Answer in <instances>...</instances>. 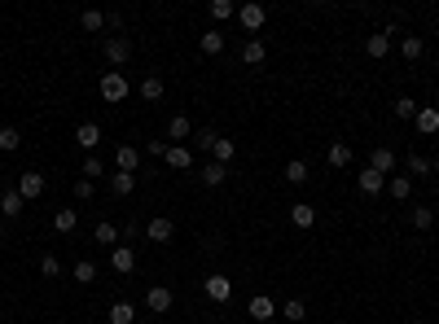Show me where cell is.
<instances>
[{
  "mask_svg": "<svg viewBox=\"0 0 439 324\" xmlns=\"http://www.w3.org/2000/svg\"><path fill=\"white\" fill-rule=\"evenodd\" d=\"M22 202H27V197H22L18 188H5V193H0V210L14 219V215H22Z\"/></svg>",
  "mask_w": 439,
  "mask_h": 324,
  "instance_id": "28",
  "label": "cell"
},
{
  "mask_svg": "<svg viewBox=\"0 0 439 324\" xmlns=\"http://www.w3.org/2000/svg\"><path fill=\"white\" fill-rule=\"evenodd\" d=\"M40 276H49V281H57V276H62V263H57V255H44V259H40Z\"/></svg>",
  "mask_w": 439,
  "mask_h": 324,
  "instance_id": "41",
  "label": "cell"
},
{
  "mask_svg": "<svg viewBox=\"0 0 439 324\" xmlns=\"http://www.w3.org/2000/svg\"><path fill=\"white\" fill-rule=\"evenodd\" d=\"M189 136H194V123H189L185 114H176L172 123H167V140H176V145H185Z\"/></svg>",
  "mask_w": 439,
  "mask_h": 324,
  "instance_id": "21",
  "label": "cell"
},
{
  "mask_svg": "<svg viewBox=\"0 0 439 324\" xmlns=\"http://www.w3.org/2000/svg\"><path fill=\"white\" fill-rule=\"evenodd\" d=\"M409 224L418 228V233H426V228L435 224V210H431V206H413V215H409Z\"/></svg>",
  "mask_w": 439,
  "mask_h": 324,
  "instance_id": "34",
  "label": "cell"
},
{
  "mask_svg": "<svg viewBox=\"0 0 439 324\" xmlns=\"http://www.w3.org/2000/svg\"><path fill=\"white\" fill-rule=\"evenodd\" d=\"M400 53H405V62H418V57L426 53V40L422 35H405V40H400Z\"/></svg>",
  "mask_w": 439,
  "mask_h": 324,
  "instance_id": "25",
  "label": "cell"
},
{
  "mask_svg": "<svg viewBox=\"0 0 439 324\" xmlns=\"http://www.w3.org/2000/svg\"><path fill=\"white\" fill-rule=\"evenodd\" d=\"M22 145V136H18V127H0V149L5 153H14Z\"/></svg>",
  "mask_w": 439,
  "mask_h": 324,
  "instance_id": "40",
  "label": "cell"
},
{
  "mask_svg": "<svg viewBox=\"0 0 439 324\" xmlns=\"http://www.w3.org/2000/svg\"><path fill=\"white\" fill-rule=\"evenodd\" d=\"M198 180H203L207 188H220L224 180H229V166H220V162H207L203 171H198Z\"/></svg>",
  "mask_w": 439,
  "mask_h": 324,
  "instance_id": "22",
  "label": "cell"
},
{
  "mask_svg": "<svg viewBox=\"0 0 439 324\" xmlns=\"http://www.w3.org/2000/svg\"><path fill=\"white\" fill-rule=\"evenodd\" d=\"M110 272L132 276V272H136V250H132V246H114V250H110Z\"/></svg>",
  "mask_w": 439,
  "mask_h": 324,
  "instance_id": "7",
  "label": "cell"
},
{
  "mask_svg": "<svg viewBox=\"0 0 439 324\" xmlns=\"http://www.w3.org/2000/svg\"><path fill=\"white\" fill-rule=\"evenodd\" d=\"M163 92H167V88H163V79H159V75H145V79H141V97H145L150 105H154V101H163Z\"/></svg>",
  "mask_w": 439,
  "mask_h": 324,
  "instance_id": "26",
  "label": "cell"
},
{
  "mask_svg": "<svg viewBox=\"0 0 439 324\" xmlns=\"http://www.w3.org/2000/svg\"><path fill=\"white\" fill-rule=\"evenodd\" d=\"M382 188H387V175H378L374 166H365V171H360V193L365 197H378Z\"/></svg>",
  "mask_w": 439,
  "mask_h": 324,
  "instance_id": "17",
  "label": "cell"
},
{
  "mask_svg": "<svg viewBox=\"0 0 439 324\" xmlns=\"http://www.w3.org/2000/svg\"><path fill=\"white\" fill-rule=\"evenodd\" d=\"M18 193L22 197H44V175L40 171H22L18 175Z\"/></svg>",
  "mask_w": 439,
  "mask_h": 324,
  "instance_id": "15",
  "label": "cell"
},
{
  "mask_svg": "<svg viewBox=\"0 0 439 324\" xmlns=\"http://www.w3.org/2000/svg\"><path fill=\"white\" fill-rule=\"evenodd\" d=\"M110 324H136V307L132 303H110Z\"/></svg>",
  "mask_w": 439,
  "mask_h": 324,
  "instance_id": "30",
  "label": "cell"
},
{
  "mask_svg": "<svg viewBox=\"0 0 439 324\" xmlns=\"http://www.w3.org/2000/svg\"><path fill=\"white\" fill-rule=\"evenodd\" d=\"M409 171L413 175H431V158H426V153H409Z\"/></svg>",
  "mask_w": 439,
  "mask_h": 324,
  "instance_id": "42",
  "label": "cell"
},
{
  "mask_svg": "<svg viewBox=\"0 0 439 324\" xmlns=\"http://www.w3.org/2000/svg\"><path fill=\"white\" fill-rule=\"evenodd\" d=\"M105 175V162L101 158H84V166H79V180H101Z\"/></svg>",
  "mask_w": 439,
  "mask_h": 324,
  "instance_id": "38",
  "label": "cell"
},
{
  "mask_svg": "<svg viewBox=\"0 0 439 324\" xmlns=\"http://www.w3.org/2000/svg\"><path fill=\"white\" fill-rule=\"evenodd\" d=\"M75 281H79V285H92V281H97V263H92V259H79V263H75Z\"/></svg>",
  "mask_w": 439,
  "mask_h": 324,
  "instance_id": "36",
  "label": "cell"
},
{
  "mask_svg": "<svg viewBox=\"0 0 439 324\" xmlns=\"http://www.w3.org/2000/svg\"><path fill=\"white\" fill-rule=\"evenodd\" d=\"M53 228H57V233H75V228H79V210H57Z\"/></svg>",
  "mask_w": 439,
  "mask_h": 324,
  "instance_id": "33",
  "label": "cell"
},
{
  "mask_svg": "<svg viewBox=\"0 0 439 324\" xmlns=\"http://www.w3.org/2000/svg\"><path fill=\"white\" fill-rule=\"evenodd\" d=\"M110 188H114V197H132V188H136V175H127V171H114V175H110Z\"/></svg>",
  "mask_w": 439,
  "mask_h": 324,
  "instance_id": "27",
  "label": "cell"
},
{
  "mask_svg": "<svg viewBox=\"0 0 439 324\" xmlns=\"http://www.w3.org/2000/svg\"><path fill=\"white\" fill-rule=\"evenodd\" d=\"M237 22H242V27L251 31V40H255V35L264 31V22H268V9L255 5V0H251V5H237Z\"/></svg>",
  "mask_w": 439,
  "mask_h": 324,
  "instance_id": "2",
  "label": "cell"
},
{
  "mask_svg": "<svg viewBox=\"0 0 439 324\" xmlns=\"http://www.w3.org/2000/svg\"><path fill=\"white\" fill-rule=\"evenodd\" d=\"M387 193L396 197V202H409L413 197V175H391L387 180Z\"/></svg>",
  "mask_w": 439,
  "mask_h": 324,
  "instance_id": "20",
  "label": "cell"
},
{
  "mask_svg": "<svg viewBox=\"0 0 439 324\" xmlns=\"http://www.w3.org/2000/svg\"><path fill=\"white\" fill-rule=\"evenodd\" d=\"M325 158H329V166H351V145H347V140H334Z\"/></svg>",
  "mask_w": 439,
  "mask_h": 324,
  "instance_id": "29",
  "label": "cell"
},
{
  "mask_svg": "<svg viewBox=\"0 0 439 324\" xmlns=\"http://www.w3.org/2000/svg\"><path fill=\"white\" fill-rule=\"evenodd\" d=\"M145 153H150V158H163V153H167V140H150Z\"/></svg>",
  "mask_w": 439,
  "mask_h": 324,
  "instance_id": "45",
  "label": "cell"
},
{
  "mask_svg": "<svg viewBox=\"0 0 439 324\" xmlns=\"http://www.w3.org/2000/svg\"><path fill=\"white\" fill-rule=\"evenodd\" d=\"M431 171H435V175H439V158H435V162H431Z\"/></svg>",
  "mask_w": 439,
  "mask_h": 324,
  "instance_id": "46",
  "label": "cell"
},
{
  "mask_svg": "<svg viewBox=\"0 0 439 324\" xmlns=\"http://www.w3.org/2000/svg\"><path fill=\"white\" fill-rule=\"evenodd\" d=\"M281 316H286L290 324H303L307 320V303H303V298H290V303L281 307Z\"/></svg>",
  "mask_w": 439,
  "mask_h": 324,
  "instance_id": "32",
  "label": "cell"
},
{
  "mask_svg": "<svg viewBox=\"0 0 439 324\" xmlns=\"http://www.w3.org/2000/svg\"><path fill=\"white\" fill-rule=\"evenodd\" d=\"M242 62H246V66H264V62H268V44L259 40V35L242 44Z\"/></svg>",
  "mask_w": 439,
  "mask_h": 324,
  "instance_id": "13",
  "label": "cell"
},
{
  "mask_svg": "<svg viewBox=\"0 0 439 324\" xmlns=\"http://www.w3.org/2000/svg\"><path fill=\"white\" fill-rule=\"evenodd\" d=\"M97 88H101V101H110V105H119V101H127V92H132V88H127V79L119 75V70H105Z\"/></svg>",
  "mask_w": 439,
  "mask_h": 324,
  "instance_id": "1",
  "label": "cell"
},
{
  "mask_svg": "<svg viewBox=\"0 0 439 324\" xmlns=\"http://www.w3.org/2000/svg\"><path fill=\"white\" fill-rule=\"evenodd\" d=\"M207 14L216 18V22H229V18H237V5H233V0H211Z\"/></svg>",
  "mask_w": 439,
  "mask_h": 324,
  "instance_id": "31",
  "label": "cell"
},
{
  "mask_svg": "<svg viewBox=\"0 0 439 324\" xmlns=\"http://www.w3.org/2000/svg\"><path fill=\"white\" fill-rule=\"evenodd\" d=\"M163 158H167L172 171H194V149H189V145H167Z\"/></svg>",
  "mask_w": 439,
  "mask_h": 324,
  "instance_id": "8",
  "label": "cell"
},
{
  "mask_svg": "<svg viewBox=\"0 0 439 324\" xmlns=\"http://www.w3.org/2000/svg\"><path fill=\"white\" fill-rule=\"evenodd\" d=\"M79 27H84V31H101L105 14H101V9H84V14H79Z\"/></svg>",
  "mask_w": 439,
  "mask_h": 324,
  "instance_id": "37",
  "label": "cell"
},
{
  "mask_svg": "<svg viewBox=\"0 0 439 324\" xmlns=\"http://www.w3.org/2000/svg\"><path fill=\"white\" fill-rule=\"evenodd\" d=\"M413 127H418L422 136H435V131H439V105H422L418 118H413Z\"/></svg>",
  "mask_w": 439,
  "mask_h": 324,
  "instance_id": "11",
  "label": "cell"
},
{
  "mask_svg": "<svg viewBox=\"0 0 439 324\" xmlns=\"http://www.w3.org/2000/svg\"><path fill=\"white\" fill-rule=\"evenodd\" d=\"M114 166H119V171H127V175H136L141 149H136V145H119V149H114Z\"/></svg>",
  "mask_w": 439,
  "mask_h": 324,
  "instance_id": "10",
  "label": "cell"
},
{
  "mask_svg": "<svg viewBox=\"0 0 439 324\" xmlns=\"http://www.w3.org/2000/svg\"><path fill=\"white\" fill-rule=\"evenodd\" d=\"M203 294L211 298V303H229V298H233V281H229V276H224V272H211L207 276V281H203Z\"/></svg>",
  "mask_w": 439,
  "mask_h": 324,
  "instance_id": "3",
  "label": "cell"
},
{
  "mask_svg": "<svg viewBox=\"0 0 439 324\" xmlns=\"http://www.w3.org/2000/svg\"><path fill=\"white\" fill-rule=\"evenodd\" d=\"M286 180H290V184H307V162L303 158H290L286 162Z\"/></svg>",
  "mask_w": 439,
  "mask_h": 324,
  "instance_id": "35",
  "label": "cell"
},
{
  "mask_svg": "<svg viewBox=\"0 0 439 324\" xmlns=\"http://www.w3.org/2000/svg\"><path fill=\"white\" fill-rule=\"evenodd\" d=\"M127 57H132V40L127 35H110L105 40V62L119 70V66H127Z\"/></svg>",
  "mask_w": 439,
  "mask_h": 324,
  "instance_id": "4",
  "label": "cell"
},
{
  "mask_svg": "<svg viewBox=\"0 0 439 324\" xmlns=\"http://www.w3.org/2000/svg\"><path fill=\"white\" fill-rule=\"evenodd\" d=\"M369 166H374V171H378V175H391V171H396V149H387V145H378V149L369 153Z\"/></svg>",
  "mask_w": 439,
  "mask_h": 324,
  "instance_id": "16",
  "label": "cell"
},
{
  "mask_svg": "<svg viewBox=\"0 0 439 324\" xmlns=\"http://www.w3.org/2000/svg\"><path fill=\"white\" fill-rule=\"evenodd\" d=\"M136 324H150V320H136Z\"/></svg>",
  "mask_w": 439,
  "mask_h": 324,
  "instance_id": "48",
  "label": "cell"
},
{
  "mask_svg": "<svg viewBox=\"0 0 439 324\" xmlns=\"http://www.w3.org/2000/svg\"><path fill=\"white\" fill-rule=\"evenodd\" d=\"M233 158H237V145H233V140H224V136H216V145H211V162L229 166Z\"/></svg>",
  "mask_w": 439,
  "mask_h": 324,
  "instance_id": "23",
  "label": "cell"
},
{
  "mask_svg": "<svg viewBox=\"0 0 439 324\" xmlns=\"http://www.w3.org/2000/svg\"><path fill=\"white\" fill-rule=\"evenodd\" d=\"M92 241H97V246H105V250H114L119 241H123V233H119V228H114L110 219H101L97 228H92Z\"/></svg>",
  "mask_w": 439,
  "mask_h": 324,
  "instance_id": "12",
  "label": "cell"
},
{
  "mask_svg": "<svg viewBox=\"0 0 439 324\" xmlns=\"http://www.w3.org/2000/svg\"><path fill=\"white\" fill-rule=\"evenodd\" d=\"M198 49H203L207 57H220V53H224V31H220V27L203 31V40H198Z\"/></svg>",
  "mask_w": 439,
  "mask_h": 324,
  "instance_id": "19",
  "label": "cell"
},
{
  "mask_svg": "<svg viewBox=\"0 0 439 324\" xmlns=\"http://www.w3.org/2000/svg\"><path fill=\"white\" fill-rule=\"evenodd\" d=\"M172 303H176V294L167 290V285H150V290H145V307L154 311V316H163V311H172Z\"/></svg>",
  "mask_w": 439,
  "mask_h": 324,
  "instance_id": "6",
  "label": "cell"
},
{
  "mask_svg": "<svg viewBox=\"0 0 439 324\" xmlns=\"http://www.w3.org/2000/svg\"><path fill=\"white\" fill-rule=\"evenodd\" d=\"M75 145L92 153V149L101 145V127H97V123H79V127H75Z\"/></svg>",
  "mask_w": 439,
  "mask_h": 324,
  "instance_id": "14",
  "label": "cell"
},
{
  "mask_svg": "<svg viewBox=\"0 0 439 324\" xmlns=\"http://www.w3.org/2000/svg\"><path fill=\"white\" fill-rule=\"evenodd\" d=\"M172 233H176V224L167 219V215H154V219L145 224V241H150V246H167Z\"/></svg>",
  "mask_w": 439,
  "mask_h": 324,
  "instance_id": "5",
  "label": "cell"
},
{
  "mask_svg": "<svg viewBox=\"0 0 439 324\" xmlns=\"http://www.w3.org/2000/svg\"><path fill=\"white\" fill-rule=\"evenodd\" d=\"M290 224H294V228H312V224H316V206L294 202V206H290Z\"/></svg>",
  "mask_w": 439,
  "mask_h": 324,
  "instance_id": "24",
  "label": "cell"
},
{
  "mask_svg": "<svg viewBox=\"0 0 439 324\" xmlns=\"http://www.w3.org/2000/svg\"><path fill=\"white\" fill-rule=\"evenodd\" d=\"M391 35H396V31H374L369 40H365V53H369V57H387L391 53Z\"/></svg>",
  "mask_w": 439,
  "mask_h": 324,
  "instance_id": "18",
  "label": "cell"
},
{
  "mask_svg": "<svg viewBox=\"0 0 439 324\" xmlns=\"http://www.w3.org/2000/svg\"><path fill=\"white\" fill-rule=\"evenodd\" d=\"M246 316H255L259 324H264V320H272V316H277V303H272L268 294H255L251 303H246Z\"/></svg>",
  "mask_w": 439,
  "mask_h": 324,
  "instance_id": "9",
  "label": "cell"
},
{
  "mask_svg": "<svg viewBox=\"0 0 439 324\" xmlns=\"http://www.w3.org/2000/svg\"><path fill=\"white\" fill-rule=\"evenodd\" d=\"M92 193H97V184H92V180H75V197H79V202H92Z\"/></svg>",
  "mask_w": 439,
  "mask_h": 324,
  "instance_id": "44",
  "label": "cell"
},
{
  "mask_svg": "<svg viewBox=\"0 0 439 324\" xmlns=\"http://www.w3.org/2000/svg\"><path fill=\"white\" fill-rule=\"evenodd\" d=\"M422 105L413 101V97H396V118H418Z\"/></svg>",
  "mask_w": 439,
  "mask_h": 324,
  "instance_id": "39",
  "label": "cell"
},
{
  "mask_svg": "<svg viewBox=\"0 0 439 324\" xmlns=\"http://www.w3.org/2000/svg\"><path fill=\"white\" fill-rule=\"evenodd\" d=\"M194 145L211 153V145H216V131H211V127H203V131H194Z\"/></svg>",
  "mask_w": 439,
  "mask_h": 324,
  "instance_id": "43",
  "label": "cell"
},
{
  "mask_svg": "<svg viewBox=\"0 0 439 324\" xmlns=\"http://www.w3.org/2000/svg\"><path fill=\"white\" fill-rule=\"evenodd\" d=\"M329 324H343V320H329Z\"/></svg>",
  "mask_w": 439,
  "mask_h": 324,
  "instance_id": "47",
  "label": "cell"
}]
</instances>
